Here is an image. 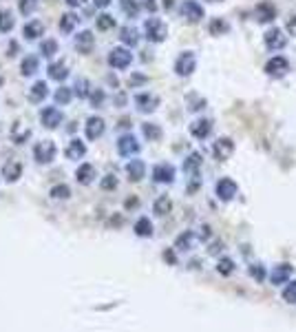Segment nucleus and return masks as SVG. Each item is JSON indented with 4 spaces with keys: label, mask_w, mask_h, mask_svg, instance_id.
Instances as JSON below:
<instances>
[{
    "label": "nucleus",
    "mask_w": 296,
    "mask_h": 332,
    "mask_svg": "<svg viewBox=\"0 0 296 332\" xmlns=\"http://www.w3.org/2000/svg\"><path fill=\"white\" fill-rule=\"evenodd\" d=\"M117 153L122 157H131V155H137L139 153V142L135 135H122L117 140Z\"/></svg>",
    "instance_id": "0eeeda50"
},
{
    "label": "nucleus",
    "mask_w": 296,
    "mask_h": 332,
    "mask_svg": "<svg viewBox=\"0 0 296 332\" xmlns=\"http://www.w3.org/2000/svg\"><path fill=\"white\" fill-rule=\"evenodd\" d=\"M16 51H20V47H18L16 42H11V44H9V55H11V58L16 55Z\"/></svg>",
    "instance_id": "603ef678"
},
{
    "label": "nucleus",
    "mask_w": 296,
    "mask_h": 332,
    "mask_svg": "<svg viewBox=\"0 0 296 332\" xmlns=\"http://www.w3.org/2000/svg\"><path fill=\"white\" fill-rule=\"evenodd\" d=\"M126 175L131 182H139L144 175H146V164H144L142 159H131V162L126 164Z\"/></svg>",
    "instance_id": "412c9836"
},
{
    "label": "nucleus",
    "mask_w": 296,
    "mask_h": 332,
    "mask_svg": "<svg viewBox=\"0 0 296 332\" xmlns=\"http://www.w3.org/2000/svg\"><path fill=\"white\" fill-rule=\"evenodd\" d=\"M77 20H80V18H77L75 14H71V11H69V14H64L62 18H60V31H62V33H71L77 27Z\"/></svg>",
    "instance_id": "c756f323"
},
{
    "label": "nucleus",
    "mask_w": 296,
    "mask_h": 332,
    "mask_svg": "<svg viewBox=\"0 0 296 332\" xmlns=\"http://www.w3.org/2000/svg\"><path fill=\"white\" fill-rule=\"evenodd\" d=\"M232 151H234V144H232L230 137H221V140H217L212 144V155H215L219 162H226V159L232 155Z\"/></svg>",
    "instance_id": "9d476101"
},
{
    "label": "nucleus",
    "mask_w": 296,
    "mask_h": 332,
    "mask_svg": "<svg viewBox=\"0 0 296 332\" xmlns=\"http://www.w3.org/2000/svg\"><path fill=\"white\" fill-rule=\"evenodd\" d=\"M212 131V122L210 120H194L190 124V133L197 140H204V137H208Z\"/></svg>",
    "instance_id": "393cba45"
},
{
    "label": "nucleus",
    "mask_w": 296,
    "mask_h": 332,
    "mask_svg": "<svg viewBox=\"0 0 296 332\" xmlns=\"http://www.w3.org/2000/svg\"><path fill=\"white\" fill-rule=\"evenodd\" d=\"M210 31L215 33V36H219V33H226V31H228V22H223V20H212V22H210Z\"/></svg>",
    "instance_id": "c03bdc74"
},
{
    "label": "nucleus",
    "mask_w": 296,
    "mask_h": 332,
    "mask_svg": "<svg viewBox=\"0 0 296 332\" xmlns=\"http://www.w3.org/2000/svg\"><path fill=\"white\" fill-rule=\"evenodd\" d=\"M47 75L55 82H62V80L69 77V69H66V64L62 62V60H60V62H51L47 66Z\"/></svg>",
    "instance_id": "5701e85b"
},
{
    "label": "nucleus",
    "mask_w": 296,
    "mask_h": 332,
    "mask_svg": "<svg viewBox=\"0 0 296 332\" xmlns=\"http://www.w3.org/2000/svg\"><path fill=\"white\" fill-rule=\"evenodd\" d=\"M16 20H14V14H11L9 9H3L0 11V33H9L14 29Z\"/></svg>",
    "instance_id": "473e14b6"
},
{
    "label": "nucleus",
    "mask_w": 296,
    "mask_h": 332,
    "mask_svg": "<svg viewBox=\"0 0 296 332\" xmlns=\"http://www.w3.org/2000/svg\"><path fill=\"white\" fill-rule=\"evenodd\" d=\"M133 230H135L137 237H150L153 235V221L148 217H139L135 221V226H133Z\"/></svg>",
    "instance_id": "bb28decb"
},
{
    "label": "nucleus",
    "mask_w": 296,
    "mask_h": 332,
    "mask_svg": "<svg viewBox=\"0 0 296 332\" xmlns=\"http://www.w3.org/2000/svg\"><path fill=\"white\" fill-rule=\"evenodd\" d=\"M283 299L287 303H296V281H287L283 288Z\"/></svg>",
    "instance_id": "37998d69"
},
{
    "label": "nucleus",
    "mask_w": 296,
    "mask_h": 332,
    "mask_svg": "<svg viewBox=\"0 0 296 332\" xmlns=\"http://www.w3.org/2000/svg\"><path fill=\"white\" fill-rule=\"evenodd\" d=\"M44 33V25L40 20H29L25 25V29H22V36L27 38V40H38Z\"/></svg>",
    "instance_id": "a878e982"
},
{
    "label": "nucleus",
    "mask_w": 296,
    "mask_h": 332,
    "mask_svg": "<svg viewBox=\"0 0 296 332\" xmlns=\"http://www.w3.org/2000/svg\"><path fill=\"white\" fill-rule=\"evenodd\" d=\"M31 131L29 129H20V124L14 126V131H11V140H14V144H25L27 140H29Z\"/></svg>",
    "instance_id": "e433bc0d"
},
{
    "label": "nucleus",
    "mask_w": 296,
    "mask_h": 332,
    "mask_svg": "<svg viewBox=\"0 0 296 332\" xmlns=\"http://www.w3.org/2000/svg\"><path fill=\"white\" fill-rule=\"evenodd\" d=\"M93 3H95V7H109L111 0H93Z\"/></svg>",
    "instance_id": "5fc2aeb1"
},
{
    "label": "nucleus",
    "mask_w": 296,
    "mask_h": 332,
    "mask_svg": "<svg viewBox=\"0 0 296 332\" xmlns=\"http://www.w3.org/2000/svg\"><path fill=\"white\" fill-rule=\"evenodd\" d=\"M40 53L44 55V58H51V55L58 53V42L53 40V38H49V40H44L40 44Z\"/></svg>",
    "instance_id": "ea45409f"
},
{
    "label": "nucleus",
    "mask_w": 296,
    "mask_h": 332,
    "mask_svg": "<svg viewBox=\"0 0 296 332\" xmlns=\"http://www.w3.org/2000/svg\"><path fill=\"white\" fill-rule=\"evenodd\" d=\"M49 96V89H47V82H33V85L29 87V93H27V98H29V102L33 104H40L44 98Z\"/></svg>",
    "instance_id": "aec40b11"
},
{
    "label": "nucleus",
    "mask_w": 296,
    "mask_h": 332,
    "mask_svg": "<svg viewBox=\"0 0 296 332\" xmlns=\"http://www.w3.org/2000/svg\"><path fill=\"white\" fill-rule=\"evenodd\" d=\"M38 69H40V60L36 58V55H25L20 62V71L25 77H31L38 73Z\"/></svg>",
    "instance_id": "b1692460"
},
{
    "label": "nucleus",
    "mask_w": 296,
    "mask_h": 332,
    "mask_svg": "<svg viewBox=\"0 0 296 332\" xmlns=\"http://www.w3.org/2000/svg\"><path fill=\"white\" fill-rule=\"evenodd\" d=\"M120 5H122V11L128 14L131 18H135V16H137V11H139L137 0H120Z\"/></svg>",
    "instance_id": "79ce46f5"
},
{
    "label": "nucleus",
    "mask_w": 296,
    "mask_h": 332,
    "mask_svg": "<svg viewBox=\"0 0 296 332\" xmlns=\"http://www.w3.org/2000/svg\"><path fill=\"white\" fill-rule=\"evenodd\" d=\"M135 104L142 113H153V111L157 109L159 100L155 96H150V93H139V96H135Z\"/></svg>",
    "instance_id": "f3484780"
},
{
    "label": "nucleus",
    "mask_w": 296,
    "mask_h": 332,
    "mask_svg": "<svg viewBox=\"0 0 296 332\" xmlns=\"http://www.w3.org/2000/svg\"><path fill=\"white\" fill-rule=\"evenodd\" d=\"M142 133H144V137H146L148 142H155V140H159V137H161V129H159V124H153V122L144 124V126H142Z\"/></svg>",
    "instance_id": "f704fd0d"
},
{
    "label": "nucleus",
    "mask_w": 296,
    "mask_h": 332,
    "mask_svg": "<svg viewBox=\"0 0 296 332\" xmlns=\"http://www.w3.org/2000/svg\"><path fill=\"white\" fill-rule=\"evenodd\" d=\"M120 38H122V42H124V44H128V47H135L137 40H139V33H137L135 27H124Z\"/></svg>",
    "instance_id": "72a5a7b5"
},
{
    "label": "nucleus",
    "mask_w": 296,
    "mask_h": 332,
    "mask_svg": "<svg viewBox=\"0 0 296 332\" xmlns=\"http://www.w3.org/2000/svg\"><path fill=\"white\" fill-rule=\"evenodd\" d=\"M71 98H73V89L71 87H60V89H55V93H53L55 104H69Z\"/></svg>",
    "instance_id": "2f4dec72"
},
{
    "label": "nucleus",
    "mask_w": 296,
    "mask_h": 332,
    "mask_svg": "<svg viewBox=\"0 0 296 332\" xmlns=\"http://www.w3.org/2000/svg\"><path fill=\"white\" fill-rule=\"evenodd\" d=\"M289 275H292V266L287 264H281V266H274L270 273V281L272 286H283L289 281Z\"/></svg>",
    "instance_id": "f8f14e48"
},
{
    "label": "nucleus",
    "mask_w": 296,
    "mask_h": 332,
    "mask_svg": "<svg viewBox=\"0 0 296 332\" xmlns=\"http://www.w3.org/2000/svg\"><path fill=\"white\" fill-rule=\"evenodd\" d=\"M199 237H201V235H197V232H194V230H186V232H183V235L177 237L175 248H177V251H192V248H194V243L199 241Z\"/></svg>",
    "instance_id": "6ab92c4d"
},
{
    "label": "nucleus",
    "mask_w": 296,
    "mask_h": 332,
    "mask_svg": "<svg viewBox=\"0 0 296 332\" xmlns=\"http://www.w3.org/2000/svg\"><path fill=\"white\" fill-rule=\"evenodd\" d=\"M100 186L104 188V191H115L117 188V177L115 175H106L102 182H100Z\"/></svg>",
    "instance_id": "a18cd8bd"
},
{
    "label": "nucleus",
    "mask_w": 296,
    "mask_h": 332,
    "mask_svg": "<svg viewBox=\"0 0 296 332\" xmlns=\"http://www.w3.org/2000/svg\"><path fill=\"white\" fill-rule=\"evenodd\" d=\"M88 98H91V102H93V107H102V102H104V91H93V93H88Z\"/></svg>",
    "instance_id": "09e8293b"
},
{
    "label": "nucleus",
    "mask_w": 296,
    "mask_h": 332,
    "mask_svg": "<svg viewBox=\"0 0 296 332\" xmlns=\"http://www.w3.org/2000/svg\"><path fill=\"white\" fill-rule=\"evenodd\" d=\"M131 62H133V53L124 47H117L109 53V64L113 66V69H126Z\"/></svg>",
    "instance_id": "423d86ee"
},
{
    "label": "nucleus",
    "mask_w": 296,
    "mask_h": 332,
    "mask_svg": "<svg viewBox=\"0 0 296 332\" xmlns=\"http://www.w3.org/2000/svg\"><path fill=\"white\" fill-rule=\"evenodd\" d=\"M194 66H197V58H194L192 51H183L179 58H177L175 62V71L179 75H190L194 71Z\"/></svg>",
    "instance_id": "6e6552de"
},
{
    "label": "nucleus",
    "mask_w": 296,
    "mask_h": 332,
    "mask_svg": "<svg viewBox=\"0 0 296 332\" xmlns=\"http://www.w3.org/2000/svg\"><path fill=\"white\" fill-rule=\"evenodd\" d=\"M285 29L289 36H296V16H292V18H287V25H285Z\"/></svg>",
    "instance_id": "8fccbe9b"
},
{
    "label": "nucleus",
    "mask_w": 296,
    "mask_h": 332,
    "mask_svg": "<svg viewBox=\"0 0 296 332\" xmlns=\"http://www.w3.org/2000/svg\"><path fill=\"white\" fill-rule=\"evenodd\" d=\"M88 93H91V85H88V80L80 77V80L75 82V87H73V96H77V98H88Z\"/></svg>",
    "instance_id": "58836bf2"
},
{
    "label": "nucleus",
    "mask_w": 296,
    "mask_h": 332,
    "mask_svg": "<svg viewBox=\"0 0 296 332\" xmlns=\"http://www.w3.org/2000/svg\"><path fill=\"white\" fill-rule=\"evenodd\" d=\"M217 273L219 275H232L234 273V262L232 259H228V257H223L217 262Z\"/></svg>",
    "instance_id": "a19ab883"
},
{
    "label": "nucleus",
    "mask_w": 296,
    "mask_h": 332,
    "mask_svg": "<svg viewBox=\"0 0 296 332\" xmlns=\"http://www.w3.org/2000/svg\"><path fill=\"white\" fill-rule=\"evenodd\" d=\"M55 155H58V146H55V142H51V140H40L36 146H33V159H36L38 164L53 162Z\"/></svg>",
    "instance_id": "f257e3e1"
},
{
    "label": "nucleus",
    "mask_w": 296,
    "mask_h": 332,
    "mask_svg": "<svg viewBox=\"0 0 296 332\" xmlns=\"http://www.w3.org/2000/svg\"><path fill=\"white\" fill-rule=\"evenodd\" d=\"M201 162H204V157H201L199 153H190V155H188V159L183 162V171L194 175V173H197V171L201 169Z\"/></svg>",
    "instance_id": "7c9ffc66"
},
{
    "label": "nucleus",
    "mask_w": 296,
    "mask_h": 332,
    "mask_svg": "<svg viewBox=\"0 0 296 332\" xmlns=\"http://www.w3.org/2000/svg\"><path fill=\"white\" fill-rule=\"evenodd\" d=\"M210 3H217V0H210Z\"/></svg>",
    "instance_id": "13d9d810"
},
{
    "label": "nucleus",
    "mask_w": 296,
    "mask_h": 332,
    "mask_svg": "<svg viewBox=\"0 0 296 332\" xmlns=\"http://www.w3.org/2000/svg\"><path fill=\"white\" fill-rule=\"evenodd\" d=\"M38 0H20V14L22 16H29L33 9H36Z\"/></svg>",
    "instance_id": "49530a36"
},
{
    "label": "nucleus",
    "mask_w": 296,
    "mask_h": 332,
    "mask_svg": "<svg viewBox=\"0 0 296 332\" xmlns=\"http://www.w3.org/2000/svg\"><path fill=\"white\" fill-rule=\"evenodd\" d=\"M84 153H86L84 142H82V140H77V137H73V140L69 142V146H66V151H64L66 157H69V159H73V162H77V159H82V157H84Z\"/></svg>",
    "instance_id": "4be33fe9"
},
{
    "label": "nucleus",
    "mask_w": 296,
    "mask_h": 332,
    "mask_svg": "<svg viewBox=\"0 0 296 332\" xmlns=\"http://www.w3.org/2000/svg\"><path fill=\"white\" fill-rule=\"evenodd\" d=\"M144 33H146L150 42H164L166 36H168V29L159 18H148L144 22Z\"/></svg>",
    "instance_id": "f03ea898"
},
{
    "label": "nucleus",
    "mask_w": 296,
    "mask_h": 332,
    "mask_svg": "<svg viewBox=\"0 0 296 332\" xmlns=\"http://www.w3.org/2000/svg\"><path fill=\"white\" fill-rule=\"evenodd\" d=\"M215 191H217V197H219L221 202H230V199L239 193V186L234 180H230V177H223V180L217 182Z\"/></svg>",
    "instance_id": "20e7f679"
},
{
    "label": "nucleus",
    "mask_w": 296,
    "mask_h": 332,
    "mask_svg": "<svg viewBox=\"0 0 296 332\" xmlns=\"http://www.w3.org/2000/svg\"><path fill=\"white\" fill-rule=\"evenodd\" d=\"M144 7H146L148 11H155V9H157V5H155V0H146V3H144Z\"/></svg>",
    "instance_id": "864d4df0"
},
{
    "label": "nucleus",
    "mask_w": 296,
    "mask_h": 332,
    "mask_svg": "<svg viewBox=\"0 0 296 332\" xmlns=\"http://www.w3.org/2000/svg\"><path fill=\"white\" fill-rule=\"evenodd\" d=\"M172 5V0H164V7H170Z\"/></svg>",
    "instance_id": "6e6d98bb"
},
{
    "label": "nucleus",
    "mask_w": 296,
    "mask_h": 332,
    "mask_svg": "<svg viewBox=\"0 0 296 332\" xmlns=\"http://www.w3.org/2000/svg\"><path fill=\"white\" fill-rule=\"evenodd\" d=\"M287 71H289V62L283 58V55H274V58L265 64V73L272 75V77H283Z\"/></svg>",
    "instance_id": "1a4fd4ad"
},
{
    "label": "nucleus",
    "mask_w": 296,
    "mask_h": 332,
    "mask_svg": "<svg viewBox=\"0 0 296 332\" xmlns=\"http://www.w3.org/2000/svg\"><path fill=\"white\" fill-rule=\"evenodd\" d=\"M285 42H287V38L283 36V31L276 29V27L265 33V44H267V49H272V51L283 49V47H285Z\"/></svg>",
    "instance_id": "4468645a"
},
{
    "label": "nucleus",
    "mask_w": 296,
    "mask_h": 332,
    "mask_svg": "<svg viewBox=\"0 0 296 332\" xmlns=\"http://www.w3.org/2000/svg\"><path fill=\"white\" fill-rule=\"evenodd\" d=\"M49 195H51L53 199H69L71 197V188L66 184H55L51 191H49Z\"/></svg>",
    "instance_id": "4c0bfd02"
},
{
    "label": "nucleus",
    "mask_w": 296,
    "mask_h": 332,
    "mask_svg": "<svg viewBox=\"0 0 296 332\" xmlns=\"http://www.w3.org/2000/svg\"><path fill=\"white\" fill-rule=\"evenodd\" d=\"M62 120H64L62 111L55 109V107H44L40 111V122H42L44 129H55V126L62 124Z\"/></svg>",
    "instance_id": "39448f33"
},
{
    "label": "nucleus",
    "mask_w": 296,
    "mask_h": 332,
    "mask_svg": "<svg viewBox=\"0 0 296 332\" xmlns=\"http://www.w3.org/2000/svg\"><path fill=\"white\" fill-rule=\"evenodd\" d=\"M179 14L188 22H199L206 16V11H204V7H201L197 0H183L181 7H179Z\"/></svg>",
    "instance_id": "7ed1b4c3"
},
{
    "label": "nucleus",
    "mask_w": 296,
    "mask_h": 332,
    "mask_svg": "<svg viewBox=\"0 0 296 332\" xmlns=\"http://www.w3.org/2000/svg\"><path fill=\"white\" fill-rule=\"evenodd\" d=\"M170 208H172V202H170V197H166V195L157 197V199H155V204H153V213H155V215H159V217L168 215V213H170Z\"/></svg>",
    "instance_id": "c85d7f7f"
},
{
    "label": "nucleus",
    "mask_w": 296,
    "mask_h": 332,
    "mask_svg": "<svg viewBox=\"0 0 296 332\" xmlns=\"http://www.w3.org/2000/svg\"><path fill=\"white\" fill-rule=\"evenodd\" d=\"M84 133H86L88 140H97V137L104 133V120L97 118V115L88 118V120H86V126H84Z\"/></svg>",
    "instance_id": "a211bd4d"
},
{
    "label": "nucleus",
    "mask_w": 296,
    "mask_h": 332,
    "mask_svg": "<svg viewBox=\"0 0 296 332\" xmlns=\"http://www.w3.org/2000/svg\"><path fill=\"white\" fill-rule=\"evenodd\" d=\"M95 25H97L100 31H111L115 27V18H113V16H109V14H100L97 20H95Z\"/></svg>",
    "instance_id": "c9c22d12"
},
{
    "label": "nucleus",
    "mask_w": 296,
    "mask_h": 332,
    "mask_svg": "<svg viewBox=\"0 0 296 332\" xmlns=\"http://www.w3.org/2000/svg\"><path fill=\"white\" fill-rule=\"evenodd\" d=\"M256 16H259V20H261V22H270V20H274V16H276L274 5H272V3H261L259 7H256Z\"/></svg>",
    "instance_id": "cd10ccee"
},
{
    "label": "nucleus",
    "mask_w": 296,
    "mask_h": 332,
    "mask_svg": "<svg viewBox=\"0 0 296 332\" xmlns=\"http://www.w3.org/2000/svg\"><path fill=\"white\" fill-rule=\"evenodd\" d=\"M84 3H86V0H66V5H69V7H82Z\"/></svg>",
    "instance_id": "3c124183"
},
{
    "label": "nucleus",
    "mask_w": 296,
    "mask_h": 332,
    "mask_svg": "<svg viewBox=\"0 0 296 332\" xmlns=\"http://www.w3.org/2000/svg\"><path fill=\"white\" fill-rule=\"evenodd\" d=\"M22 175V162H18V159H9V162H5L3 166V177L5 182H18Z\"/></svg>",
    "instance_id": "ddd939ff"
},
{
    "label": "nucleus",
    "mask_w": 296,
    "mask_h": 332,
    "mask_svg": "<svg viewBox=\"0 0 296 332\" xmlns=\"http://www.w3.org/2000/svg\"><path fill=\"white\" fill-rule=\"evenodd\" d=\"M250 275H252L256 281H263V279H265V270H263V266H261V264H252V266H250Z\"/></svg>",
    "instance_id": "de8ad7c7"
},
{
    "label": "nucleus",
    "mask_w": 296,
    "mask_h": 332,
    "mask_svg": "<svg viewBox=\"0 0 296 332\" xmlns=\"http://www.w3.org/2000/svg\"><path fill=\"white\" fill-rule=\"evenodd\" d=\"M73 42H75V49L80 53H88L93 47H95V36H93L91 31H80Z\"/></svg>",
    "instance_id": "dca6fc26"
},
{
    "label": "nucleus",
    "mask_w": 296,
    "mask_h": 332,
    "mask_svg": "<svg viewBox=\"0 0 296 332\" xmlns=\"http://www.w3.org/2000/svg\"><path fill=\"white\" fill-rule=\"evenodd\" d=\"M153 180L159 184H170L175 180V166L172 164H157L153 169Z\"/></svg>",
    "instance_id": "9b49d317"
},
{
    "label": "nucleus",
    "mask_w": 296,
    "mask_h": 332,
    "mask_svg": "<svg viewBox=\"0 0 296 332\" xmlns=\"http://www.w3.org/2000/svg\"><path fill=\"white\" fill-rule=\"evenodd\" d=\"M75 177H77V182H80L82 186H88V184H93V180L97 177V171H95V166L93 164H80L77 166V171H75Z\"/></svg>",
    "instance_id": "2eb2a0df"
},
{
    "label": "nucleus",
    "mask_w": 296,
    "mask_h": 332,
    "mask_svg": "<svg viewBox=\"0 0 296 332\" xmlns=\"http://www.w3.org/2000/svg\"><path fill=\"white\" fill-rule=\"evenodd\" d=\"M3 82H5V77H3V73H0V87H3Z\"/></svg>",
    "instance_id": "4d7b16f0"
}]
</instances>
